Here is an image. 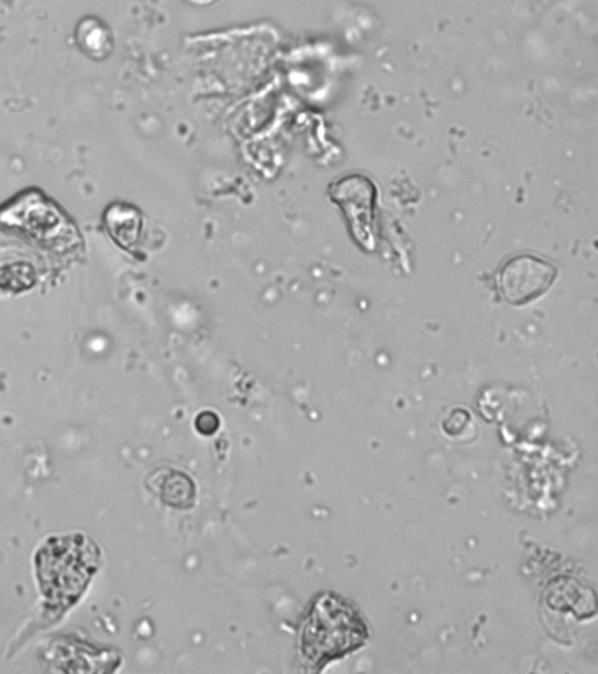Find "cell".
Wrapping results in <instances>:
<instances>
[{
    "label": "cell",
    "mask_w": 598,
    "mask_h": 674,
    "mask_svg": "<svg viewBox=\"0 0 598 674\" xmlns=\"http://www.w3.org/2000/svg\"><path fill=\"white\" fill-rule=\"evenodd\" d=\"M365 638L364 622L355 610L337 597L325 596L302 627V652L314 662H328L355 650Z\"/></svg>",
    "instance_id": "6da1fadb"
},
{
    "label": "cell",
    "mask_w": 598,
    "mask_h": 674,
    "mask_svg": "<svg viewBox=\"0 0 598 674\" xmlns=\"http://www.w3.org/2000/svg\"><path fill=\"white\" fill-rule=\"evenodd\" d=\"M556 267L534 255H518L507 260L497 274V288L511 306H525L541 299L553 287Z\"/></svg>",
    "instance_id": "7a4b0ae2"
},
{
    "label": "cell",
    "mask_w": 598,
    "mask_h": 674,
    "mask_svg": "<svg viewBox=\"0 0 598 674\" xmlns=\"http://www.w3.org/2000/svg\"><path fill=\"white\" fill-rule=\"evenodd\" d=\"M332 201L341 206L344 215L348 218L349 227L353 236L360 243H372L374 239V202H376V188L372 181L364 176H348L337 181L330 188Z\"/></svg>",
    "instance_id": "3957f363"
},
{
    "label": "cell",
    "mask_w": 598,
    "mask_h": 674,
    "mask_svg": "<svg viewBox=\"0 0 598 674\" xmlns=\"http://www.w3.org/2000/svg\"><path fill=\"white\" fill-rule=\"evenodd\" d=\"M104 222H106V229L109 230V234L118 243L129 248L130 244L136 243L139 239L143 218L137 213L136 209L123 206V204H116L107 211Z\"/></svg>",
    "instance_id": "277c9868"
},
{
    "label": "cell",
    "mask_w": 598,
    "mask_h": 674,
    "mask_svg": "<svg viewBox=\"0 0 598 674\" xmlns=\"http://www.w3.org/2000/svg\"><path fill=\"white\" fill-rule=\"evenodd\" d=\"M164 478H158L162 481L160 487L155 488L158 494L162 495L167 504L174 508H190L195 501V485L186 474L178 471H164Z\"/></svg>",
    "instance_id": "5b68a950"
},
{
    "label": "cell",
    "mask_w": 598,
    "mask_h": 674,
    "mask_svg": "<svg viewBox=\"0 0 598 674\" xmlns=\"http://www.w3.org/2000/svg\"><path fill=\"white\" fill-rule=\"evenodd\" d=\"M218 427H220V418L218 416L214 415V413H202V415L197 418V429H199L202 434H206V436H209V434H214V432L218 431Z\"/></svg>",
    "instance_id": "8992f818"
}]
</instances>
